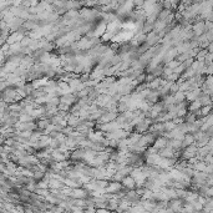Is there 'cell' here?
Instances as JSON below:
<instances>
[{"label":"cell","instance_id":"2","mask_svg":"<svg viewBox=\"0 0 213 213\" xmlns=\"http://www.w3.org/2000/svg\"><path fill=\"white\" fill-rule=\"evenodd\" d=\"M193 30H194V34H197V35H201V34H202V33L206 30V25H204L203 23H198V24H196V25H194Z\"/></svg>","mask_w":213,"mask_h":213},{"label":"cell","instance_id":"1","mask_svg":"<svg viewBox=\"0 0 213 213\" xmlns=\"http://www.w3.org/2000/svg\"><path fill=\"white\" fill-rule=\"evenodd\" d=\"M122 183L126 186L127 188H134V187H135V183H136V181H135V178H134V177H126V178H124V180H122Z\"/></svg>","mask_w":213,"mask_h":213}]
</instances>
